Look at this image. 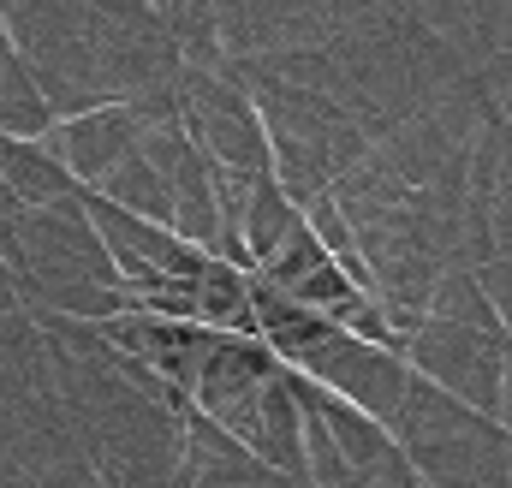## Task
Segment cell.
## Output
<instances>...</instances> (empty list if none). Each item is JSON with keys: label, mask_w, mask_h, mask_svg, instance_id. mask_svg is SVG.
Returning a JSON list of instances; mask_svg holds the SVG:
<instances>
[{"label": "cell", "mask_w": 512, "mask_h": 488, "mask_svg": "<svg viewBox=\"0 0 512 488\" xmlns=\"http://www.w3.org/2000/svg\"><path fill=\"white\" fill-rule=\"evenodd\" d=\"M42 149L72 173L78 191H96L131 149H137V120H131L126 102H108V108L78 114V120H54L48 137H42Z\"/></svg>", "instance_id": "cell-3"}, {"label": "cell", "mask_w": 512, "mask_h": 488, "mask_svg": "<svg viewBox=\"0 0 512 488\" xmlns=\"http://www.w3.org/2000/svg\"><path fill=\"white\" fill-rule=\"evenodd\" d=\"M298 375H310L316 387H328V393L346 399L352 411L376 417L387 435H393V423H399V411H405V393H411V364H405L399 352L364 346V340H352V334H340V328L298 364Z\"/></svg>", "instance_id": "cell-2"}, {"label": "cell", "mask_w": 512, "mask_h": 488, "mask_svg": "<svg viewBox=\"0 0 512 488\" xmlns=\"http://www.w3.org/2000/svg\"><path fill=\"white\" fill-rule=\"evenodd\" d=\"M24 310V292H18V280H12V268L0 262V316H18Z\"/></svg>", "instance_id": "cell-5"}, {"label": "cell", "mask_w": 512, "mask_h": 488, "mask_svg": "<svg viewBox=\"0 0 512 488\" xmlns=\"http://www.w3.org/2000/svg\"><path fill=\"white\" fill-rule=\"evenodd\" d=\"M507 346L501 334H477V328H459V322H423L405 346V364L411 375L435 381L447 399L471 405L477 417H495L501 423V393H507Z\"/></svg>", "instance_id": "cell-1"}, {"label": "cell", "mask_w": 512, "mask_h": 488, "mask_svg": "<svg viewBox=\"0 0 512 488\" xmlns=\"http://www.w3.org/2000/svg\"><path fill=\"white\" fill-rule=\"evenodd\" d=\"M0 179H6V191H12L24 209H54V203H72V197H78L72 173H66L42 143H12V137H6V149H0Z\"/></svg>", "instance_id": "cell-4"}]
</instances>
